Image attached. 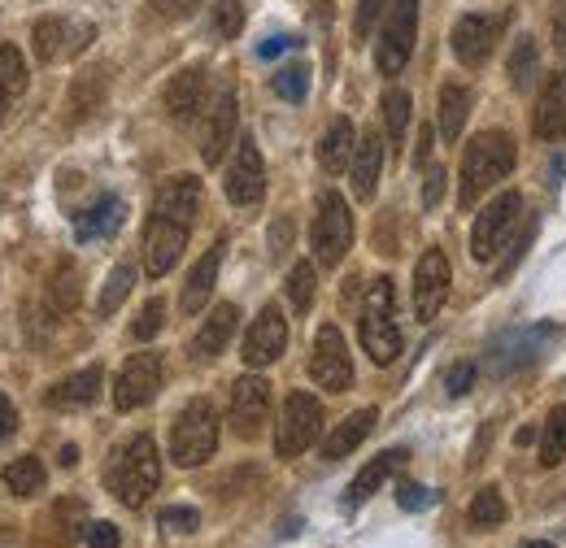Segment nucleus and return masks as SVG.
I'll list each match as a JSON object with an SVG mask.
<instances>
[{"label":"nucleus","mask_w":566,"mask_h":548,"mask_svg":"<svg viewBox=\"0 0 566 548\" xmlns=\"http://www.w3.org/2000/svg\"><path fill=\"white\" fill-rule=\"evenodd\" d=\"M161 483V453L153 435H132L105 466V487L114 492V500H123L127 509H140L144 500L157 492Z\"/></svg>","instance_id":"obj_1"},{"label":"nucleus","mask_w":566,"mask_h":548,"mask_svg":"<svg viewBox=\"0 0 566 548\" xmlns=\"http://www.w3.org/2000/svg\"><path fill=\"white\" fill-rule=\"evenodd\" d=\"M514 170V139L505 131H480L462 152V209H475L484 192H493L501 179H510Z\"/></svg>","instance_id":"obj_2"},{"label":"nucleus","mask_w":566,"mask_h":548,"mask_svg":"<svg viewBox=\"0 0 566 548\" xmlns=\"http://www.w3.org/2000/svg\"><path fill=\"white\" fill-rule=\"evenodd\" d=\"M357 336H361V348H366V357L375 366H392L401 357V331L392 323V278H375L366 287Z\"/></svg>","instance_id":"obj_3"},{"label":"nucleus","mask_w":566,"mask_h":548,"mask_svg":"<svg viewBox=\"0 0 566 548\" xmlns=\"http://www.w3.org/2000/svg\"><path fill=\"white\" fill-rule=\"evenodd\" d=\"M213 449H218V410L206 397H197L175 418L170 457H175V466H206L213 457Z\"/></svg>","instance_id":"obj_4"},{"label":"nucleus","mask_w":566,"mask_h":548,"mask_svg":"<svg viewBox=\"0 0 566 548\" xmlns=\"http://www.w3.org/2000/svg\"><path fill=\"white\" fill-rule=\"evenodd\" d=\"M310 249H314V262L327 266V271H336L345 262V253L354 249V213H349L340 192L318 197V213H314V226H310Z\"/></svg>","instance_id":"obj_5"},{"label":"nucleus","mask_w":566,"mask_h":548,"mask_svg":"<svg viewBox=\"0 0 566 548\" xmlns=\"http://www.w3.org/2000/svg\"><path fill=\"white\" fill-rule=\"evenodd\" d=\"M318 431H323V405L310 392H292L283 401L280 426H275V453H280L283 462L301 457L318 440Z\"/></svg>","instance_id":"obj_6"},{"label":"nucleus","mask_w":566,"mask_h":548,"mask_svg":"<svg viewBox=\"0 0 566 548\" xmlns=\"http://www.w3.org/2000/svg\"><path fill=\"white\" fill-rule=\"evenodd\" d=\"M188 231H192V222L153 209V213H148V226H144V271L153 274V278L175 271V262H179L184 249H188Z\"/></svg>","instance_id":"obj_7"},{"label":"nucleus","mask_w":566,"mask_h":548,"mask_svg":"<svg viewBox=\"0 0 566 548\" xmlns=\"http://www.w3.org/2000/svg\"><path fill=\"white\" fill-rule=\"evenodd\" d=\"M415 35H419V0H397L388 22H384V35L375 44V66L379 74H401L410 53H415Z\"/></svg>","instance_id":"obj_8"},{"label":"nucleus","mask_w":566,"mask_h":548,"mask_svg":"<svg viewBox=\"0 0 566 548\" xmlns=\"http://www.w3.org/2000/svg\"><path fill=\"white\" fill-rule=\"evenodd\" d=\"M310 375L323 392H349L354 388V357H349V344L345 331L336 323H323L318 336H314V357H310Z\"/></svg>","instance_id":"obj_9"},{"label":"nucleus","mask_w":566,"mask_h":548,"mask_svg":"<svg viewBox=\"0 0 566 548\" xmlns=\"http://www.w3.org/2000/svg\"><path fill=\"white\" fill-rule=\"evenodd\" d=\"M518 213H523V197L518 192H501L496 201H489V205L480 209V218L471 226V257L475 262H493L496 253L505 249Z\"/></svg>","instance_id":"obj_10"},{"label":"nucleus","mask_w":566,"mask_h":548,"mask_svg":"<svg viewBox=\"0 0 566 548\" xmlns=\"http://www.w3.org/2000/svg\"><path fill=\"white\" fill-rule=\"evenodd\" d=\"M235 83H218V92L210 96V105L201 109V161L206 166H218L227 144L235 139Z\"/></svg>","instance_id":"obj_11"},{"label":"nucleus","mask_w":566,"mask_h":548,"mask_svg":"<svg viewBox=\"0 0 566 548\" xmlns=\"http://www.w3.org/2000/svg\"><path fill=\"white\" fill-rule=\"evenodd\" d=\"M222 192H227L231 205H258L262 192H266V161H262L258 144L249 136L235 139V157H231V166H227Z\"/></svg>","instance_id":"obj_12"},{"label":"nucleus","mask_w":566,"mask_h":548,"mask_svg":"<svg viewBox=\"0 0 566 548\" xmlns=\"http://www.w3.org/2000/svg\"><path fill=\"white\" fill-rule=\"evenodd\" d=\"M505 22H510V13H467V18H458V27H453V53H458V62L471 70L484 66L493 57Z\"/></svg>","instance_id":"obj_13"},{"label":"nucleus","mask_w":566,"mask_h":548,"mask_svg":"<svg viewBox=\"0 0 566 548\" xmlns=\"http://www.w3.org/2000/svg\"><path fill=\"white\" fill-rule=\"evenodd\" d=\"M161 388V352H132L114 379V405L123 413L140 410Z\"/></svg>","instance_id":"obj_14"},{"label":"nucleus","mask_w":566,"mask_h":548,"mask_svg":"<svg viewBox=\"0 0 566 548\" xmlns=\"http://www.w3.org/2000/svg\"><path fill=\"white\" fill-rule=\"evenodd\" d=\"M558 340L554 323H536V327H518L510 336L493 344V370L510 375V370H527L532 361H541V352H549V344Z\"/></svg>","instance_id":"obj_15"},{"label":"nucleus","mask_w":566,"mask_h":548,"mask_svg":"<svg viewBox=\"0 0 566 548\" xmlns=\"http://www.w3.org/2000/svg\"><path fill=\"white\" fill-rule=\"evenodd\" d=\"M92 40H96L92 22H74V18H40L35 22V53H40V62L78 57Z\"/></svg>","instance_id":"obj_16"},{"label":"nucleus","mask_w":566,"mask_h":548,"mask_svg":"<svg viewBox=\"0 0 566 548\" xmlns=\"http://www.w3.org/2000/svg\"><path fill=\"white\" fill-rule=\"evenodd\" d=\"M271 418V383L262 375H244L231 383V426L240 440H258Z\"/></svg>","instance_id":"obj_17"},{"label":"nucleus","mask_w":566,"mask_h":548,"mask_svg":"<svg viewBox=\"0 0 566 548\" xmlns=\"http://www.w3.org/2000/svg\"><path fill=\"white\" fill-rule=\"evenodd\" d=\"M449 257L444 249H427L415 266V318L431 323L440 309H444V296H449Z\"/></svg>","instance_id":"obj_18"},{"label":"nucleus","mask_w":566,"mask_h":548,"mask_svg":"<svg viewBox=\"0 0 566 548\" xmlns=\"http://www.w3.org/2000/svg\"><path fill=\"white\" fill-rule=\"evenodd\" d=\"M283 348H287V318L280 314V305H266L258 318H253V327H249V336H244V366H253V370H262V366H271V361H280Z\"/></svg>","instance_id":"obj_19"},{"label":"nucleus","mask_w":566,"mask_h":548,"mask_svg":"<svg viewBox=\"0 0 566 548\" xmlns=\"http://www.w3.org/2000/svg\"><path fill=\"white\" fill-rule=\"evenodd\" d=\"M206 105H210V101H206V66L179 70V74L170 78V87H166V114H170L175 123H192V118H201Z\"/></svg>","instance_id":"obj_20"},{"label":"nucleus","mask_w":566,"mask_h":548,"mask_svg":"<svg viewBox=\"0 0 566 548\" xmlns=\"http://www.w3.org/2000/svg\"><path fill=\"white\" fill-rule=\"evenodd\" d=\"M101 383H105V370H101V366L74 370V375H66L62 383L49 388L44 405H49V410H83V405H92V401L101 397Z\"/></svg>","instance_id":"obj_21"},{"label":"nucleus","mask_w":566,"mask_h":548,"mask_svg":"<svg viewBox=\"0 0 566 548\" xmlns=\"http://www.w3.org/2000/svg\"><path fill=\"white\" fill-rule=\"evenodd\" d=\"M410 462V453L406 449H388V453H379L375 462H366L361 471H357V479L349 483V496H345V509H357L361 500H370L384 483L392 479V471H401Z\"/></svg>","instance_id":"obj_22"},{"label":"nucleus","mask_w":566,"mask_h":548,"mask_svg":"<svg viewBox=\"0 0 566 548\" xmlns=\"http://www.w3.org/2000/svg\"><path fill=\"white\" fill-rule=\"evenodd\" d=\"M379 170H384V139L375 136V131H366V136L357 139L354 161H349L357 201H375V192H379Z\"/></svg>","instance_id":"obj_23"},{"label":"nucleus","mask_w":566,"mask_h":548,"mask_svg":"<svg viewBox=\"0 0 566 548\" xmlns=\"http://www.w3.org/2000/svg\"><path fill=\"white\" fill-rule=\"evenodd\" d=\"M222 253H227V240H213V249L192 266L188 274V283H184V296H179V305H184V314H201V305L210 301L213 283H218V266H222Z\"/></svg>","instance_id":"obj_24"},{"label":"nucleus","mask_w":566,"mask_h":548,"mask_svg":"<svg viewBox=\"0 0 566 548\" xmlns=\"http://www.w3.org/2000/svg\"><path fill=\"white\" fill-rule=\"evenodd\" d=\"M532 131L541 139H558L566 136V70L549 78V87L541 92V105H536V118H532Z\"/></svg>","instance_id":"obj_25"},{"label":"nucleus","mask_w":566,"mask_h":548,"mask_svg":"<svg viewBox=\"0 0 566 548\" xmlns=\"http://www.w3.org/2000/svg\"><path fill=\"white\" fill-rule=\"evenodd\" d=\"M123 218H127L123 197H101L96 205L83 209V213L74 218V235H78V240H109V235L123 226Z\"/></svg>","instance_id":"obj_26"},{"label":"nucleus","mask_w":566,"mask_h":548,"mask_svg":"<svg viewBox=\"0 0 566 548\" xmlns=\"http://www.w3.org/2000/svg\"><path fill=\"white\" fill-rule=\"evenodd\" d=\"M354 148H357L354 123H349V118H332V127L318 139V166H323L327 175H340V170L354 161Z\"/></svg>","instance_id":"obj_27"},{"label":"nucleus","mask_w":566,"mask_h":548,"mask_svg":"<svg viewBox=\"0 0 566 548\" xmlns=\"http://www.w3.org/2000/svg\"><path fill=\"white\" fill-rule=\"evenodd\" d=\"M375 422H379V410H357V413H349L327 440H323V457L327 462H340V457H349L357 444L375 431Z\"/></svg>","instance_id":"obj_28"},{"label":"nucleus","mask_w":566,"mask_h":548,"mask_svg":"<svg viewBox=\"0 0 566 548\" xmlns=\"http://www.w3.org/2000/svg\"><path fill=\"white\" fill-rule=\"evenodd\" d=\"M235 327H240V309H235L231 301L218 305L210 318L201 323V331H197V340H192V352H197V357H218V352L231 344Z\"/></svg>","instance_id":"obj_29"},{"label":"nucleus","mask_w":566,"mask_h":548,"mask_svg":"<svg viewBox=\"0 0 566 548\" xmlns=\"http://www.w3.org/2000/svg\"><path fill=\"white\" fill-rule=\"evenodd\" d=\"M467 114H471V92L462 83H444L440 87V105H436V127H440L444 144H453V139L462 136Z\"/></svg>","instance_id":"obj_30"},{"label":"nucleus","mask_w":566,"mask_h":548,"mask_svg":"<svg viewBox=\"0 0 566 548\" xmlns=\"http://www.w3.org/2000/svg\"><path fill=\"white\" fill-rule=\"evenodd\" d=\"M22 92H27V62L13 44H0V123Z\"/></svg>","instance_id":"obj_31"},{"label":"nucleus","mask_w":566,"mask_h":548,"mask_svg":"<svg viewBox=\"0 0 566 548\" xmlns=\"http://www.w3.org/2000/svg\"><path fill=\"white\" fill-rule=\"evenodd\" d=\"M505 70H510L514 92L532 87V78H536V70H541V49H536V40H532V35H518V40H514V53H510Z\"/></svg>","instance_id":"obj_32"},{"label":"nucleus","mask_w":566,"mask_h":548,"mask_svg":"<svg viewBox=\"0 0 566 548\" xmlns=\"http://www.w3.org/2000/svg\"><path fill=\"white\" fill-rule=\"evenodd\" d=\"M44 462L40 457H18V462H9L4 466V487L13 492V496H35V492H44Z\"/></svg>","instance_id":"obj_33"},{"label":"nucleus","mask_w":566,"mask_h":548,"mask_svg":"<svg viewBox=\"0 0 566 548\" xmlns=\"http://www.w3.org/2000/svg\"><path fill=\"white\" fill-rule=\"evenodd\" d=\"M49 305L62 309V314H71L74 305H78V266H74L71 257H62L53 278H49Z\"/></svg>","instance_id":"obj_34"},{"label":"nucleus","mask_w":566,"mask_h":548,"mask_svg":"<svg viewBox=\"0 0 566 548\" xmlns=\"http://www.w3.org/2000/svg\"><path fill=\"white\" fill-rule=\"evenodd\" d=\"M566 462V405L549 410L541 431V466H563Z\"/></svg>","instance_id":"obj_35"},{"label":"nucleus","mask_w":566,"mask_h":548,"mask_svg":"<svg viewBox=\"0 0 566 548\" xmlns=\"http://www.w3.org/2000/svg\"><path fill=\"white\" fill-rule=\"evenodd\" d=\"M410 109H415V101H410V92L406 87H388L384 92V123H388V139L401 148V139H406V127H410Z\"/></svg>","instance_id":"obj_36"},{"label":"nucleus","mask_w":566,"mask_h":548,"mask_svg":"<svg viewBox=\"0 0 566 548\" xmlns=\"http://www.w3.org/2000/svg\"><path fill=\"white\" fill-rule=\"evenodd\" d=\"M271 87H275V96H283V101H305L310 96V66L305 62H292V66L275 70V78H271Z\"/></svg>","instance_id":"obj_37"},{"label":"nucleus","mask_w":566,"mask_h":548,"mask_svg":"<svg viewBox=\"0 0 566 548\" xmlns=\"http://www.w3.org/2000/svg\"><path fill=\"white\" fill-rule=\"evenodd\" d=\"M136 287V266L132 262H123V266H114V274L105 278V292H101V314H114L123 301H127V292Z\"/></svg>","instance_id":"obj_38"},{"label":"nucleus","mask_w":566,"mask_h":548,"mask_svg":"<svg viewBox=\"0 0 566 548\" xmlns=\"http://www.w3.org/2000/svg\"><path fill=\"white\" fill-rule=\"evenodd\" d=\"M471 523H475L480 531H493V527L505 523V500H501L496 487H480V496L471 500Z\"/></svg>","instance_id":"obj_39"},{"label":"nucleus","mask_w":566,"mask_h":548,"mask_svg":"<svg viewBox=\"0 0 566 548\" xmlns=\"http://www.w3.org/2000/svg\"><path fill=\"white\" fill-rule=\"evenodd\" d=\"M240 27H244V4H240V0H213V9H210L213 40H235Z\"/></svg>","instance_id":"obj_40"},{"label":"nucleus","mask_w":566,"mask_h":548,"mask_svg":"<svg viewBox=\"0 0 566 548\" xmlns=\"http://www.w3.org/2000/svg\"><path fill=\"white\" fill-rule=\"evenodd\" d=\"M287 301H292L296 314H305V309L314 305V266H310V262H296V266L287 271Z\"/></svg>","instance_id":"obj_41"},{"label":"nucleus","mask_w":566,"mask_h":548,"mask_svg":"<svg viewBox=\"0 0 566 548\" xmlns=\"http://www.w3.org/2000/svg\"><path fill=\"white\" fill-rule=\"evenodd\" d=\"M161 327H166V301H161V296H153V301L140 309V318L132 323V336H136V340H153Z\"/></svg>","instance_id":"obj_42"},{"label":"nucleus","mask_w":566,"mask_h":548,"mask_svg":"<svg viewBox=\"0 0 566 548\" xmlns=\"http://www.w3.org/2000/svg\"><path fill=\"white\" fill-rule=\"evenodd\" d=\"M475 379H480V366H475V361H453V366L444 370V392H449V397H467V392L475 388Z\"/></svg>","instance_id":"obj_43"},{"label":"nucleus","mask_w":566,"mask_h":548,"mask_svg":"<svg viewBox=\"0 0 566 548\" xmlns=\"http://www.w3.org/2000/svg\"><path fill=\"white\" fill-rule=\"evenodd\" d=\"M397 505H401V509H410V514H423V509H431V505H436V492H427L423 483H401V487H397Z\"/></svg>","instance_id":"obj_44"},{"label":"nucleus","mask_w":566,"mask_h":548,"mask_svg":"<svg viewBox=\"0 0 566 548\" xmlns=\"http://www.w3.org/2000/svg\"><path fill=\"white\" fill-rule=\"evenodd\" d=\"M384 9H388V0H357V13H354L357 40H366V35L375 31V22L384 18Z\"/></svg>","instance_id":"obj_45"},{"label":"nucleus","mask_w":566,"mask_h":548,"mask_svg":"<svg viewBox=\"0 0 566 548\" xmlns=\"http://www.w3.org/2000/svg\"><path fill=\"white\" fill-rule=\"evenodd\" d=\"M161 527H170V531H197L201 527V514L197 509H184V505H166L161 509Z\"/></svg>","instance_id":"obj_46"},{"label":"nucleus","mask_w":566,"mask_h":548,"mask_svg":"<svg viewBox=\"0 0 566 548\" xmlns=\"http://www.w3.org/2000/svg\"><path fill=\"white\" fill-rule=\"evenodd\" d=\"M83 540H87V548H118V527L114 523H87L83 527Z\"/></svg>","instance_id":"obj_47"},{"label":"nucleus","mask_w":566,"mask_h":548,"mask_svg":"<svg viewBox=\"0 0 566 548\" xmlns=\"http://www.w3.org/2000/svg\"><path fill=\"white\" fill-rule=\"evenodd\" d=\"M532 235H536V222H527V226H523V240H518V244L510 249V257H505V262L496 266V283H505V278H510V271H514V266L523 262V249L532 244Z\"/></svg>","instance_id":"obj_48"},{"label":"nucleus","mask_w":566,"mask_h":548,"mask_svg":"<svg viewBox=\"0 0 566 548\" xmlns=\"http://www.w3.org/2000/svg\"><path fill=\"white\" fill-rule=\"evenodd\" d=\"M444 166H427V179H423V205L436 209L440 205V197H444Z\"/></svg>","instance_id":"obj_49"},{"label":"nucleus","mask_w":566,"mask_h":548,"mask_svg":"<svg viewBox=\"0 0 566 548\" xmlns=\"http://www.w3.org/2000/svg\"><path fill=\"white\" fill-rule=\"evenodd\" d=\"M197 4H201V0H153V13L166 18V22H179V18H188Z\"/></svg>","instance_id":"obj_50"},{"label":"nucleus","mask_w":566,"mask_h":548,"mask_svg":"<svg viewBox=\"0 0 566 548\" xmlns=\"http://www.w3.org/2000/svg\"><path fill=\"white\" fill-rule=\"evenodd\" d=\"M287 49H301V40H296V35H271V40L258 44V57L271 62V57H280V53H287Z\"/></svg>","instance_id":"obj_51"},{"label":"nucleus","mask_w":566,"mask_h":548,"mask_svg":"<svg viewBox=\"0 0 566 548\" xmlns=\"http://www.w3.org/2000/svg\"><path fill=\"white\" fill-rule=\"evenodd\" d=\"M18 431V410H13V401L0 392V440H9Z\"/></svg>","instance_id":"obj_52"},{"label":"nucleus","mask_w":566,"mask_h":548,"mask_svg":"<svg viewBox=\"0 0 566 548\" xmlns=\"http://www.w3.org/2000/svg\"><path fill=\"white\" fill-rule=\"evenodd\" d=\"M431 144H436V131H431V127H423V131H419V148H415V166H427Z\"/></svg>","instance_id":"obj_53"},{"label":"nucleus","mask_w":566,"mask_h":548,"mask_svg":"<svg viewBox=\"0 0 566 548\" xmlns=\"http://www.w3.org/2000/svg\"><path fill=\"white\" fill-rule=\"evenodd\" d=\"M554 44H558V53L566 57V0L558 4V13H554Z\"/></svg>","instance_id":"obj_54"},{"label":"nucleus","mask_w":566,"mask_h":548,"mask_svg":"<svg viewBox=\"0 0 566 548\" xmlns=\"http://www.w3.org/2000/svg\"><path fill=\"white\" fill-rule=\"evenodd\" d=\"M283 244H287V222H280V231H275V249H271L275 257L283 253Z\"/></svg>","instance_id":"obj_55"},{"label":"nucleus","mask_w":566,"mask_h":548,"mask_svg":"<svg viewBox=\"0 0 566 548\" xmlns=\"http://www.w3.org/2000/svg\"><path fill=\"white\" fill-rule=\"evenodd\" d=\"M74 462H78V449L66 444V449H62V466H74Z\"/></svg>","instance_id":"obj_56"},{"label":"nucleus","mask_w":566,"mask_h":548,"mask_svg":"<svg viewBox=\"0 0 566 548\" xmlns=\"http://www.w3.org/2000/svg\"><path fill=\"white\" fill-rule=\"evenodd\" d=\"M518 548H554V545H545V540H527V545H518Z\"/></svg>","instance_id":"obj_57"}]
</instances>
